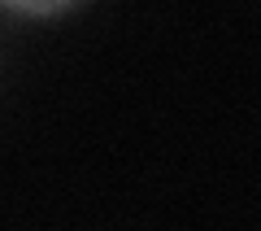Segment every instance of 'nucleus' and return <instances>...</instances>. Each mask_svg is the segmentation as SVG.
Returning a JSON list of instances; mask_svg holds the SVG:
<instances>
[{"mask_svg":"<svg viewBox=\"0 0 261 231\" xmlns=\"http://www.w3.org/2000/svg\"><path fill=\"white\" fill-rule=\"evenodd\" d=\"M0 5H9V9L27 13V18H53V13L70 9L74 0H0Z\"/></svg>","mask_w":261,"mask_h":231,"instance_id":"1","label":"nucleus"}]
</instances>
